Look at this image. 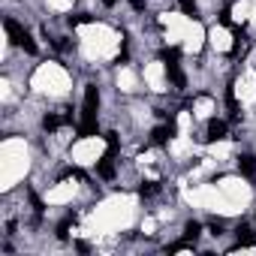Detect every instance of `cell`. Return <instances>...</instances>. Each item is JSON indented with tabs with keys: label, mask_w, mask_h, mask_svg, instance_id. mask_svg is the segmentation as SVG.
<instances>
[{
	"label": "cell",
	"mask_w": 256,
	"mask_h": 256,
	"mask_svg": "<svg viewBox=\"0 0 256 256\" xmlns=\"http://www.w3.org/2000/svg\"><path fill=\"white\" fill-rule=\"evenodd\" d=\"M84 30H82V48H84V54L88 58H112L114 52H118V42H120V36L114 34V30H108V28H102V24H82Z\"/></svg>",
	"instance_id": "6da1fadb"
},
{
	"label": "cell",
	"mask_w": 256,
	"mask_h": 256,
	"mask_svg": "<svg viewBox=\"0 0 256 256\" xmlns=\"http://www.w3.org/2000/svg\"><path fill=\"white\" fill-rule=\"evenodd\" d=\"M130 217H133V199L114 196L94 211V229H118L130 223Z\"/></svg>",
	"instance_id": "7a4b0ae2"
},
{
	"label": "cell",
	"mask_w": 256,
	"mask_h": 256,
	"mask_svg": "<svg viewBox=\"0 0 256 256\" xmlns=\"http://www.w3.org/2000/svg\"><path fill=\"white\" fill-rule=\"evenodd\" d=\"M0 172H4V187H12L24 172H28V151L22 142L10 139L4 145V160H0Z\"/></svg>",
	"instance_id": "3957f363"
},
{
	"label": "cell",
	"mask_w": 256,
	"mask_h": 256,
	"mask_svg": "<svg viewBox=\"0 0 256 256\" xmlns=\"http://www.w3.org/2000/svg\"><path fill=\"white\" fill-rule=\"evenodd\" d=\"M214 187H217V196H220V211H223V214L238 211V208L247 202V196H250V190H247V184H244L241 178H220Z\"/></svg>",
	"instance_id": "277c9868"
},
{
	"label": "cell",
	"mask_w": 256,
	"mask_h": 256,
	"mask_svg": "<svg viewBox=\"0 0 256 256\" xmlns=\"http://www.w3.org/2000/svg\"><path fill=\"white\" fill-rule=\"evenodd\" d=\"M34 88L42 90V94H64L70 88V76L58 64H42L34 76Z\"/></svg>",
	"instance_id": "5b68a950"
},
{
	"label": "cell",
	"mask_w": 256,
	"mask_h": 256,
	"mask_svg": "<svg viewBox=\"0 0 256 256\" xmlns=\"http://www.w3.org/2000/svg\"><path fill=\"white\" fill-rule=\"evenodd\" d=\"M102 157V139H96V136H84L76 148H72V160L76 163H96Z\"/></svg>",
	"instance_id": "8992f818"
},
{
	"label": "cell",
	"mask_w": 256,
	"mask_h": 256,
	"mask_svg": "<svg viewBox=\"0 0 256 256\" xmlns=\"http://www.w3.org/2000/svg\"><path fill=\"white\" fill-rule=\"evenodd\" d=\"M96 102H100L96 88L88 84V90H84V106H82V136H90V133L96 130Z\"/></svg>",
	"instance_id": "52a82bcc"
},
{
	"label": "cell",
	"mask_w": 256,
	"mask_h": 256,
	"mask_svg": "<svg viewBox=\"0 0 256 256\" xmlns=\"http://www.w3.org/2000/svg\"><path fill=\"white\" fill-rule=\"evenodd\" d=\"M166 78H169L166 64L154 60V64H148V66H145V82H148L154 90H166Z\"/></svg>",
	"instance_id": "ba28073f"
},
{
	"label": "cell",
	"mask_w": 256,
	"mask_h": 256,
	"mask_svg": "<svg viewBox=\"0 0 256 256\" xmlns=\"http://www.w3.org/2000/svg\"><path fill=\"white\" fill-rule=\"evenodd\" d=\"M235 94L241 96V102H253L256 100V72H244L235 82Z\"/></svg>",
	"instance_id": "9c48e42d"
},
{
	"label": "cell",
	"mask_w": 256,
	"mask_h": 256,
	"mask_svg": "<svg viewBox=\"0 0 256 256\" xmlns=\"http://www.w3.org/2000/svg\"><path fill=\"white\" fill-rule=\"evenodd\" d=\"M6 34L12 36V42H18V46H24V52H30V54L36 52V46H34V40H30V34H28V30H24V28H22L18 22H12V18H10V22H6Z\"/></svg>",
	"instance_id": "30bf717a"
},
{
	"label": "cell",
	"mask_w": 256,
	"mask_h": 256,
	"mask_svg": "<svg viewBox=\"0 0 256 256\" xmlns=\"http://www.w3.org/2000/svg\"><path fill=\"white\" fill-rule=\"evenodd\" d=\"M72 196H76V181H60V184L48 193V202L60 205V202H70Z\"/></svg>",
	"instance_id": "8fae6325"
},
{
	"label": "cell",
	"mask_w": 256,
	"mask_h": 256,
	"mask_svg": "<svg viewBox=\"0 0 256 256\" xmlns=\"http://www.w3.org/2000/svg\"><path fill=\"white\" fill-rule=\"evenodd\" d=\"M208 40H211V46H214L217 52H229V48H232V34H229L226 28H214V30L208 34Z\"/></svg>",
	"instance_id": "7c38bea8"
},
{
	"label": "cell",
	"mask_w": 256,
	"mask_h": 256,
	"mask_svg": "<svg viewBox=\"0 0 256 256\" xmlns=\"http://www.w3.org/2000/svg\"><path fill=\"white\" fill-rule=\"evenodd\" d=\"M202 40H205L202 28H199V24H190L187 34H184V48H187V52H199V48H202Z\"/></svg>",
	"instance_id": "4fadbf2b"
},
{
	"label": "cell",
	"mask_w": 256,
	"mask_h": 256,
	"mask_svg": "<svg viewBox=\"0 0 256 256\" xmlns=\"http://www.w3.org/2000/svg\"><path fill=\"white\" fill-rule=\"evenodd\" d=\"M166 72H169V82L175 88H184V72H181V64H178V54L172 52L169 60H166Z\"/></svg>",
	"instance_id": "5bb4252c"
},
{
	"label": "cell",
	"mask_w": 256,
	"mask_h": 256,
	"mask_svg": "<svg viewBox=\"0 0 256 256\" xmlns=\"http://www.w3.org/2000/svg\"><path fill=\"white\" fill-rule=\"evenodd\" d=\"M208 142H220L226 139V120H208Z\"/></svg>",
	"instance_id": "9a60e30c"
},
{
	"label": "cell",
	"mask_w": 256,
	"mask_h": 256,
	"mask_svg": "<svg viewBox=\"0 0 256 256\" xmlns=\"http://www.w3.org/2000/svg\"><path fill=\"white\" fill-rule=\"evenodd\" d=\"M193 112H196L199 118H208V114L214 112V100H211V96H196V102H193Z\"/></svg>",
	"instance_id": "2e32d148"
},
{
	"label": "cell",
	"mask_w": 256,
	"mask_h": 256,
	"mask_svg": "<svg viewBox=\"0 0 256 256\" xmlns=\"http://www.w3.org/2000/svg\"><path fill=\"white\" fill-rule=\"evenodd\" d=\"M229 18H232V22H244V18H250V6L244 4V0H238V4L232 6V12H229Z\"/></svg>",
	"instance_id": "e0dca14e"
},
{
	"label": "cell",
	"mask_w": 256,
	"mask_h": 256,
	"mask_svg": "<svg viewBox=\"0 0 256 256\" xmlns=\"http://www.w3.org/2000/svg\"><path fill=\"white\" fill-rule=\"evenodd\" d=\"M118 84H120L124 90H133V88H136V76H133L130 70H120V72H118Z\"/></svg>",
	"instance_id": "ac0fdd59"
},
{
	"label": "cell",
	"mask_w": 256,
	"mask_h": 256,
	"mask_svg": "<svg viewBox=\"0 0 256 256\" xmlns=\"http://www.w3.org/2000/svg\"><path fill=\"white\" fill-rule=\"evenodd\" d=\"M66 120H70V118H58V114H46V120H42V124H46V130H48V133H58V130H60V126L66 124Z\"/></svg>",
	"instance_id": "d6986e66"
},
{
	"label": "cell",
	"mask_w": 256,
	"mask_h": 256,
	"mask_svg": "<svg viewBox=\"0 0 256 256\" xmlns=\"http://www.w3.org/2000/svg\"><path fill=\"white\" fill-rule=\"evenodd\" d=\"M238 166H241V172H244V175H247V178H250V175H253V172H256V160H253V157H250V154H244V157H241V160H238Z\"/></svg>",
	"instance_id": "ffe728a7"
},
{
	"label": "cell",
	"mask_w": 256,
	"mask_h": 256,
	"mask_svg": "<svg viewBox=\"0 0 256 256\" xmlns=\"http://www.w3.org/2000/svg\"><path fill=\"white\" fill-rule=\"evenodd\" d=\"M96 166H100V175H102V178H112V175H114V163H112L108 157H100Z\"/></svg>",
	"instance_id": "44dd1931"
},
{
	"label": "cell",
	"mask_w": 256,
	"mask_h": 256,
	"mask_svg": "<svg viewBox=\"0 0 256 256\" xmlns=\"http://www.w3.org/2000/svg\"><path fill=\"white\" fill-rule=\"evenodd\" d=\"M48 6H52V10H60V12H66V10L72 6V0H48Z\"/></svg>",
	"instance_id": "7402d4cb"
},
{
	"label": "cell",
	"mask_w": 256,
	"mask_h": 256,
	"mask_svg": "<svg viewBox=\"0 0 256 256\" xmlns=\"http://www.w3.org/2000/svg\"><path fill=\"white\" fill-rule=\"evenodd\" d=\"M178 4H181L184 16H196V0H178Z\"/></svg>",
	"instance_id": "603a6c76"
},
{
	"label": "cell",
	"mask_w": 256,
	"mask_h": 256,
	"mask_svg": "<svg viewBox=\"0 0 256 256\" xmlns=\"http://www.w3.org/2000/svg\"><path fill=\"white\" fill-rule=\"evenodd\" d=\"M142 193H145V196H154V193H157V184H154V181H148V184L142 187Z\"/></svg>",
	"instance_id": "cb8c5ba5"
},
{
	"label": "cell",
	"mask_w": 256,
	"mask_h": 256,
	"mask_svg": "<svg viewBox=\"0 0 256 256\" xmlns=\"http://www.w3.org/2000/svg\"><path fill=\"white\" fill-rule=\"evenodd\" d=\"M196 235H199V223H190L187 226V238H196Z\"/></svg>",
	"instance_id": "d4e9b609"
},
{
	"label": "cell",
	"mask_w": 256,
	"mask_h": 256,
	"mask_svg": "<svg viewBox=\"0 0 256 256\" xmlns=\"http://www.w3.org/2000/svg\"><path fill=\"white\" fill-rule=\"evenodd\" d=\"M250 18H253V24H256V4H253V12H250Z\"/></svg>",
	"instance_id": "484cf974"
},
{
	"label": "cell",
	"mask_w": 256,
	"mask_h": 256,
	"mask_svg": "<svg viewBox=\"0 0 256 256\" xmlns=\"http://www.w3.org/2000/svg\"><path fill=\"white\" fill-rule=\"evenodd\" d=\"M102 4H106V6H112V4H118V0H102Z\"/></svg>",
	"instance_id": "4316f807"
}]
</instances>
